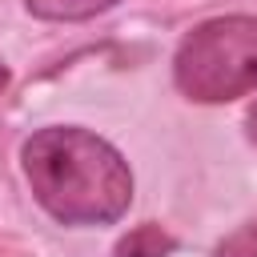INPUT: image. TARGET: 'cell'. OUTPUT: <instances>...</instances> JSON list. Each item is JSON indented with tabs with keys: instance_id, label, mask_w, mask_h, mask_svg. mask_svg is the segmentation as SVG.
Listing matches in <instances>:
<instances>
[{
	"instance_id": "cell-1",
	"label": "cell",
	"mask_w": 257,
	"mask_h": 257,
	"mask_svg": "<svg viewBox=\"0 0 257 257\" xmlns=\"http://www.w3.org/2000/svg\"><path fill=\"white\" fill-rule=\"evenodd\" d=\"M36 205L72 229L112 225L133 205V169L116 145L84 124H44L20 145Z\"/></svg>"
},
{
	"instance_id": "cell-2",
	"label": "cell",
	"mask_w": 257,
	"mask_h": 257,
	"mask_svg": "<svg viewBox=\"0 0 257 257\" xmlns=\"http://www.w3.org/2000/svg\"><path fill=\"white\" fill-rule=\"evenodd\" d=\"M173 84L193 104L257 92V16H213L189 28L173 52Z\"/></svg>"
},
{
	"instance_id": "cell-3",
	"label": "cell",
	"mask_w": 257,
	"mask_h": 257,
	"mask_svg": "<svg viewBox=\"0 0 257 257\" xmlns=\"http://www.w3.org/2000/svg\"><path fill=\"white\" fill-rule=\"evenodd\" d=\"M120 0H24L28 16L48 20V24H80V20H96L104 12H112Z\"/></svg>"
},
{
	"instance_id": "cell-4",
	"label": "cell",
	"mask_w": 257,
	"mask_h": 257,
	"mask_svg": "<svg viewBox=\"0 0 257 257\" xmlns=\"http://www.w3.org/2000/svg\"><path fill=\"white\" fill-rule=\"evenodd\" d=\"M112 253H116V257H173V253H177V237H173L169 229H161L157 221H145V225L128 229V233L116 241Z\"/></svg>"
},
{
	"instance_id": "cell-5",
	"label": "cell",
	"mask_w": 257,
	"mask_h": 257,
	"mask_svg": "<svg viewBox=\"0 0 257 257\" xmlns=\"http://www.w3.org/2000/svg\"><path fill=\"white\" fill-rule=\"evenodd\" d=\"M213 257H257V217L245 221L237 233H229V237L217 245Z\"/></svg>"
},
{
	"instance_id": "cell-6",
	"label": "cell",
	"mask_w": 257,
	"mask_h": 257,
	"mask_svg": "<svg viewBox=\"0 0 257 257\" xmlns=\"http://www.w3.org/2000/svg\"><path fill=\"white\" fill-rule=\"evenodd\" d=\"M245 124H249V141L257 145V100H253V108H249V116H245Z\"/></svg>"
},
{
	"instance_id": "cell-7",
	"label": "cell",
	"mask_w": 257,
	"mask_h": 257,
	"mask_svg": "<svg viewBox=\"0 0 257 257\" xmlns=\"http://www.w3.org/2000/svg\"><path fill=\"white\" fill-rule=\"evenodd\" d=\"M4 88H8V68L0 64V92H4Z\"/></svg>"
}]
</instances>
